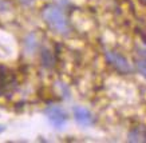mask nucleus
<instances>
[{
	"label": "nucleus",
	"mask_w": 146,
	"mask_h": 143,
	"mask_svg": "<svg viewBox=\"0 0 146 143\" xmlns=\"http://www.w3.org/2000/svg\"><path fill=\"white\" fill-rule=\"evenodd\" d=\"M43 19L44 22L48 24V27L55 31L59 35H67L68 31H70V27H68V22H67V18L64 12L59 7H55V5H48L43 9Z\"/></svg>",
	"instance_id": "obj_1"
},
{
	"label": "nucleus",
	"mask_w": 146,
	"mask_h": 143,
	"mask_svg": "<svg viewBox=\"0 0 146 143\" xmlns=\"http://www.w3.org/2000/svg\"><path fill=\"white\" fill-rule=\"evenodd\" d=\"M46 118L50 122V125L55 129H62L67 123V114L62 107L59 106H50L46 108Z\"/></svg>",
	"instance_id": "obj_2"
},
{
	"label": "nucleus",
	"mask_w": 146,
	"mask_h": 143,
	"mask_svg": "<svg viewBox=\"0 0 146 143\" xmlns=\"http://www.w3.org/2000/svg\"><path fill=\"white\" fill-rule=\"evenodd\" d=\"M105 56H106L107 62L110 63L114 68H117L119 72H122V74H130L133 71V67L129 63V60L125 56H122L121 54H118V52L106 49L105 51Z\"/></svg>",
	"instance_id": "obj_3"
},
{
	"label": "nucleus",
	"mask_w": 146,
	"mask_h": 143,
	"mask_svg": "<svg viewBox=\"0 0 146 143\" xmlns=\"http://www.w3.org/2000/svg\"><path fill=\"white\" fill-rule=\"evenodd\" d=\"M72 114H74V118L78 125L83 126V127H89V126L94 125V116L87 108L82 107V106H75L72 108Z\"/></svg>",
	"instance_id": "obj_4"
},
{
	"label": "nucleus",
	"mask_w": 146,
	"mask_h": 143,
	"mask_svg": "<svg viewBox=\"0 0 146 143\" xmlns=\"http://www.w3.org/2000/svg\"><path fill=\"white\" fill-rule=\"evenodd\" d=\"M137 70L139 71L142 76L146 78V60H138L137 62Z\"/></svg>",
	"instance_id": "obj_5"
},
{
	"label": "nucleus",
	"mask_w": 146,
	"mask_h": 143,
	"mask_svg": "<svg viewBox=\"0 0 146 143\" xmlns=\"http://www.w3.org/2000/svg\"><path fill=\"white\" fill-rule=\"evenodd\" d=\"M138 54L141 55L143 59H146V47H139L138 48Z\"/></svg>",
	"instance_id": "obj_6"
},
{
	"label": "nucleus",
	"mask_w": 146,
	"mask_h": 143,
	"mask_svg": "<svg viewBox=\"0 0 146 143\" xmlns=\"http://www.w3.org/2000/svg\"><path fill=\"white\" fill-rule=\"evenodd\" d=\"M4 130H5V127H4V126H3V125H0V132H3Z\"/></svg>",
	"instance_id": "obj_7"
},
{
	"label": "nucleus",
	"mask_w": 146,
	"mask_h": 143,
	"mask_svg": "<svg viewBox=\"0 0 146 143\" xmlns=\"http://www.w3.org/2000/svg\"><path fill=\"white\" fill-rule=\"evenodd\" d=\"M20 1H23V3H31L32 0H20Z\"/></svg>",
	"instance_id": "obj_8"
},
{
	"label": "nucleus",
	"mask_w": 146,
	"mask_h": 143,
	"mask_svg": "<svg viewBox=\"0 0 146 143\" xmlns=\"http://www.w3.org/2000/svg\"><path fill=\"white\" fill-rule=\"evenodd\" d=\"M143 1H146V0H143Z\"/></svg>",
	"instance_id": "obj_9"
}]
</instances>
